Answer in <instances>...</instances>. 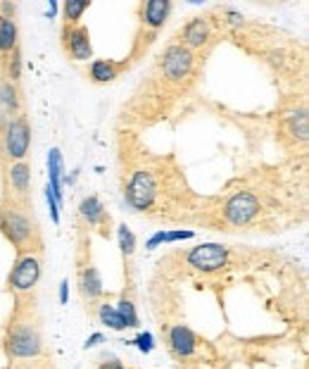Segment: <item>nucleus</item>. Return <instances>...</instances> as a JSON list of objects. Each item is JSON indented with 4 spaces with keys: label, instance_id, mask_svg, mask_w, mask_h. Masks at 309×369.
Listing matches in <instances>:
<instances>
[{
    "label": "nucleus",
    "instance_id": "nucleus-1",
    "mask_svg": "<svg viewBox=\"0 0 309 369\" xmlns=\"http://www.w3.org/2000/svg\"><path fill=\"white\" fill-rule=\"evenodd\" d=\"M31 210H34L31 205H20L5 198L0 203V234L12 243V248L20 255L39 253L43 248L39 224H36Z\"/></svg>",
    "mask_w": 309,
    "mask_h": 369
},
{
    "label": "nucleus",
    "instance_id": "nucleus-2",
    "mask_svg": "<svg viewBox=\"0 0 309 369\" xmlns=\"http://www.w3.org/2000/svg\"><path fill=\"white\" fill-rule=\"evenodd\" d=\"M8 355L10 360H31L39 358L43 350L41 341V331L39 324L31 322L29 317H17L15 324H10V334H8Z\"/></svg>",
    "mask_w": 309,
    "mask_h": 369
},
{
    "label": "nucleus",
    "instance_id": "nucleus-3",
    "mask_svg": "<svg viewBox=\"0 0 309 369\" xmlns=\"http://www.w3.org/2000/svg\"><path fill=\"white\" fill-rule=\"evenodd\" d=\"M31 153V127L24 115L8 120L0 131V158L5 162H27Z\"/></svg>",
    "mask_w": 309,
    "mask_h": 369
},
{
    "label": "nucleus",
    "instance_id": "nucleus-4",
    "mask_svg": "<svg viewBox=\"0 0 309 369\" xmlns=\"http://www.w3.org/2000/svg\"><path fill=\"white\" fill-rule=\"evenodd\" d=\"M41 258L39 253H24L17 258V262L12 265V272L8 277V286L12 293L17 296H27L39 286L41 281Z\"/></svg>",
    "mask_w": 309,
    "mask_h": 369
},
{
    "label": "nucleus",
    "instance_id": "nucleus-5",
    "mask_svg": "<svg viewBox=\"0 0 309 369\" xmlns=\"http://www.w3.org/2000/svg\"><path fill=\"white\" fill-rule=\"evenodd\" d=\"M157 198V184L153 172L148 170H138L131 174L129 184L124 186V200L134 212H145L153 208Z\"/></svg>",
    "mask_w": 309,
    "mask_h": 369
},
{
    "label": "nucleus",
    "instance_id": "nucleus-6",
    "mask_svg": "<svg viewBox=\"0 0 309 369\" xmlns=\"http://www.w3.org/2000/svg\"><path fill=\"white\" fill-rule=\"evenodd\" d=\"M193 62L195 58L191 50H186L184 46H179V43H172V46L165 48V53H162L160 58L162 77L172 81V84H184L193 72Z\"/></svg>",
    "mask_w": 309,
    "mask_h": 369
},
{
    "label": "nucleus",
    "instance_id": "nucleus-7",
    "mask_svg": "<svg viewBox=\"0 0 309 369\" xmlns=\"http://www.w3.org/2000/svg\"><path fill=\"white\" fill-rule=\"evenodd\" d=\"M5 200L31 205V167L29 162L5 165Z\"/></svg>",
    "mask_w": 309,
    "mask_h": 369
},
{
    "label": "nucleus",
    "instance_id": "nucleus-8",
    "mask_svg": "<svg viewBox=\"0 0 309 369\" xmlns=\"http://www.w3.org/2000/svg\"><path fill=\"white\" fill-rule=\"evenodd\" d=\"M257 215H260V200L248 191L236 193L224 208V220L233 224V227H245V224H250Z\"/></svg>",
    "mask_w": 309,
    "mask_h": 369
},
{
    "label": "nucleus",
    "instance_id": "nucleus-9",
    "mask_svg": "<svg viewBox=\"0 0 309 369\" xmlns=\"http://www.w3.org/2000/svg\"><path fill=\"white\" fill-rule=\"evenodd\" d=\"M188 265L195 267L200 272H214L222 270L229 260V250L224 246H217V243H203V246L193 248L191 253L186 255Z\"/></svg>",
    "mask_w": 309,
    "mask_h": 369
},
{
    "label": "nucleus",
    "instance_id": "nucleus-10",
    "mask_svg": "<svg viewBox=\"0 0 309 369\" xmlns=\"http://www.w3.org/2000/svg\"><path fill=\"white\" fill-rule=\"evenodd\" d=\"M62 43H65V50L72 60H91L93 58V46H91V31H88L84 24H65V31H62Z\"/></svg>",
    "mask_w": 309,
    "mask_h": 369
},
{
    "label": "nucleus",
    "instance_id": "nucleus-11",
    "mask_svg": "<svg viewBox=\"0 0 309 369\" xmlns=\"http://www.w3.org/2000/svg\"><path fill=\"white\" fill-rule=\"evenodd\" d=\"M210 22L203 20V17H195L186 24L184 29L176 34V39H179V46H184L186 50H193L195 48H203L207 41H210Z\"/></svg>",
    "mask_w": 309,
    "mask_h": 369
},
{
    "label": "nucleus",
    "instance_id": "nucleus-12",
    "mask_svg": "<svg viewBox=\"0 0 309 369\" xmlns=\"http://www.w3.org/2000/svg\"><path fill=\"white\" fill-rule=\"evenodd\" d=\"M174 5L169 0H150V3L141 5V22L143 27H148L153 34H157L167 24L169 15H172Z\"/></svg>",
    "mask_w": 309,
    "mask_h": 369
},
{
    "label": "nucleus",
    "instance_id": "nucleus-13",
    "mask_svg": "<svg viewBox=\"0 0 309 369\" xmlns=\"http://www.w3.org/2000/svg\"><path fill=\"white\" fill-rule=\"evenodd\" d=\"M62 172H65V160H62L60 148H50V153H48V189L55 196V200L60 203V208H62V203H65Z\"/></svg>",
    "mask_w": 309,
    "mask_h": 369
},
{
    "label": "nucleus",
    "instance_id": "nucleus-14",
    "mask_svg": "<svg viewBox=\"0 0 309 369\" xmlns=\"http://www.w3.org/2000/svg\"><path fill=\"white\" fill-rule=\"evenodd\" d=\"M195 334L184 324H176V327L169 329V348L174 350V355L179 358H191L195 353Z\"/></svg>",
    "mask_w": 309,
    "mask_h": 369
},
{
    "label": "nucleus",
    "instance_id": "nucleus-15",
    "mask_svg": "<svg viewBox=\"0 0 309 369\" xmlns=\"http://www.w3.org/2000/svg\"><path fill=\"white\" fill-rule=\"evenodd\" d=\"M122 70H126V62H115V60H93L88 67V79L93 84H112Z\"/></svg>",
    "mask_w": 309,
    "mask_h": 369
},
{
    "label": "nucleus",
    "instance_id": "nucleus-16",
    "mask_svg": "<svg viewBox=\"0 0 309 369\" xmlns=\"http://www.w3.org/2000/svg\"><path fill=\"white\" fill-rule=\"evenodd\" d=\"M17 48H20V27L15 17L0 15V60L12 55Z\"/></svg>",
    "mask_w": 309,
    "mask_h": 369
},
{
    "label": "nucleus",
    "instance_id": "nucleus-17",
    "mask_svg": "<svg viewBox=\"0 0 309 369\" xmlns=\"http://www.w3.org/2000/svg\"><path fill=\"white\" fill-rule=\"evenodd\" d=\"M79 215H81V220L88 224V227H103L105 222H110L105 205L100 203L98 196H86L84 200H81Z\"/></svg>",
    "mask_w": 309,
    "mask_h": 369
},
{
    "label": "nucleus",
    "instance_id": "nucleus-18",
    "mask_svg": "<svg viewBox=\"0 0 309 369\" xmlns=\"http://www.w3.org/2000/svg\"><path fill=\"white\" fill-rule=\"evenodd\" d=\"M0 110L8 115V120L12 117L22 115V96H20V89L17 84H12L8 79H0Z\"/></svg>",
    "mask_w": 309,
    "mask_h": 369
},
{
    "label": "nucleus",
    "instance_id": "nucleus-19",
    "mask_svg": "<svg viewBox=\"0 0 309 369\" xmlns=\"http://www.w3.org/2000/svg\"><path fill=\"white\" fill-rule=\"evenodd\" d=\"M81 286H84V296L88 300L103 296V279H100V272L96 267H86L84 277H81Z\"/></svg>",
    "mask_w": 309,
    "mask_h": 369
},
{
    "label": "nucleus",
    "instance_id": "nucleus-20",
    "mask_svg": "<svg viewBox=\"0 0 309 369\" xmlns=\"http://www.w3.org/2000/svg\"><path fill=\"white\" fill-rule=\"evenodd\" d=\"M91 10V3L88 0H81V3H77V0H67L65 5H62V15H65V24H81V17H84V12Z\"/></svg>",
    "mask_w": 309,
    "mask_h": 369
},
{
    "label": "nucleus",
    "instance_id": "nucleus-21",
    "mask_svg": "<svg viewBox=\"0 0 309 369\" xmlns=\"http://www.w3.org/2000/svg\"><path fill=\"white\" fill-rule=\"evenodd\" d=\"M98 317H100V322H103L105 327L112 329V331H124V329H126V324H124L122 317H119L117 308H115V305H110V303H103V305H100Z\"/></svg>",
    "mask_w": 309,
    "mask_h": 369
},
{
    "label": "nucleus",
    "instance_id": "nucleus-22",
    "mask_svg": "<svg viewBox=\"0 0 309 369\" xmlns=\"http://www.w3.org/2000/svg\"><path fill=\"white\" fill-rule=\"evenodd\" d=\"M117 239H119V248H122L124 258H131V255L136 253V236H134V231L126 227V224H122V227L117 229Z\"/></svg>",
    "mask_w": 309,
    "mask_h": 369
},
{
    "label": "nucleus",
    "instance_id": "nucleus-23",
    "mask_svg": "<svg viewBox=\"0 0 309 369\" xmlns=\"http://www.w3.org/2000/svg\"><path fill=\"white\" fill-rule=\"evenodd\" d=\"M115 308H117L119 317H122V320H124L126 327H131V329H136V327H138V312H136V305L131 303V300L122 298V300H119V303L115 305Z\"/></svg>",
    "mask_w": 309,
    "mask_h": 369
},
{
    "label": "nucleus",
    "instance_id": "nucleus-24",
    "mask_svg": "<svg viewBox=\"0 0 309 369\" xmlns=\"http://www.w3.org/2000/svg\"><path fill=\"white\" fill-rule=\"evenodd\" d=\"M188 239H195V231L193 229H172V231L165 229V243H167V246L179 243V241H188Z\"/></svg>",
    "mask_w": 309,
    "mask_h": 369
},
{
    "label": "nucleus",
    "instance_id": "nucleus-25",
    "mask_svg": "<svg viewBox=\"0 0 309 369\" xmlns=\"http://www.w3.org/2000/svg\"><path fill=\"white\" fill-rule=\"evenodd\" d=\"M131 343H136V348L148 355V353H153V348H155V336L150 334V331H143V334H138Z\"/></svg>",
    "mask_w": 309,
    "mask_h": 369
},
{
    "label": "nucleus",
    "instance_id": "nucleus-26",
    "mask_svg": "<svg viewBox=\"0 0 309 369\" xmlns=\"http://www.w3.org/2000/svg\"><path fill=\"white\" fill-rule=\"evenodd\" d=\"M46 203L50 208V217H53V224H60V203L55 200V196L50 193V189L46 186Z\"/></svg>",
    "mask_w": 309,
    "mask_h": 369
},
{
    "label": "nucleus",
    "instance_id": "nucleus-27",
    "mask_svg": "<svg viewBox=\"0 0 309 369\" xmlns=\"http://www.w3.org/2000/svg\"><path fill=\"white\" fill-rule=\"evenodd\" d=\"M160 246H165V229L157 231V234H153L148 239V243H145V248H148V250H155V248H160Z\"/></svg>",
    "mask_w": 309,
    "mask_h": 369
},
{
    "label": "nucleus",
    "instance_id": "nucleus-28",
    "mask_svg": "<svg viewBox=\"0 0 309 369\" xmlns=\"http://www.w3.org/2000/svg\"><path fill=\"white\" fill-rule=\"evenodd\" d=\"M105 341V336L103 334H93V336H88L86 339V343H84V348L88 350V348H96L98 343H103Z\"/></svg>",
    "mask_w": 309,
    "mask_h": 369
},
{
    "label": "nucleus",
    "instance_id": "nucleus-29",
    "mask_svg": "<svg viewBox=\"0 0 309 369\" xmlns=\"http://www.w3.org/2000/svg\"><path fill=\"white\" fill-rule=\"evenodd\" d=\"M67 300H69V281L65 279L60 284V305H67Z\"/></svg>",
    "mask_w": 309,
    "mask_h": 369
},
{
    "label": "nucleus",
    "instance_id": "nucleus-30",
    "mask_svg": "<svg viewBox=\"0 0 309 369\" xmlns=\"http://www.w3.org/2000/svg\"><path fill=\"white\" fill-rule=\"evenodd\" d=\"M98 369H126V367L119 360H112V362H103V365H100Z\"/></svg>",
    "mask_w": 309,
    "mask_h": 369
},
{
    "label": "nucleus",
    "instance_id": "nucleus-31",
    "mask_svg": "<svg viewBox=\"0 0 309 369\" xmlns=\"http://www.w3.org/2000/svg\"><path fill=\"white\" fill-rule=\"evenodd\" d=\"M5 124H8V115H5V112L0 110V131L5 129Z\"/></svg>",
    "mask_w": 309,
    "mask_h": 369
}]
</instances>
